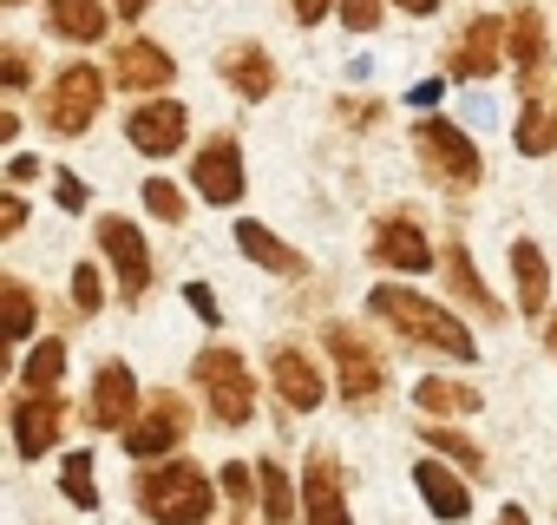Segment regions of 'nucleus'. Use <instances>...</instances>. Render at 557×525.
I'll use <instances>...</instances> for the list:
<instances>
[{
	"instance_id": "f257e3e1",
	"label": "nucleus",
	"mask_w": 557,
	"mask_h": 525,
	"mask_svg": "<svg viewBox=\"0 0 557 525\" xmlns=\"http://www.w3.org/2000/svg\"><path fill=\"white\" fill-rule=\"evenodd\" d=\"M368 316H381L400 342L433 349V355H446V362H472V355H479L472 329H466L446 303H433V296H420V290H407V283H381V290H368Z\"/></svg>"
},
{
	"instance_id": "f03ea898",
	"label": "nucleus",
	"mask_w": 557,
	"mask_h": 525,
	"mask_svg": "<svg viewBox=\"0 0 557 525\" xmlns=\"http://www.w3.org/2000/svg\"><path fill=\"white\" fill-rule=\"evenodd\" d=\"M132 492H138V512H145L151 525H203V518L216 512V486H210V473L190 466V460H151V466L132 479Z\"/></svg>"
},
{
	"instance_id": "7ed1b4c3",
	"label": "nucleus",
	"mask_w": 557,
	"mask_h": 525,
	"mask_svg": "<svg viewBox=\"0 0 557 525\" xmlns=\"http://www.w3.org/2000/svg\"><path fill=\"white\" fill-rule=\"evenodd\" d=\"M190 375H197V394H203V407H210L216 427H249V414H256V375H249V362L236 349H223V342L203 349L190 362Z\"/></svg>"
},
{
	"instance_id": "20e7f679",
	"label": "nucleus",
	"mask_w": 557,
	"mask_h": 525,
	"mask_svg": "<svg viewBox=\"0 0 557 525\" xmlns=\"http://www.w3.org/2000/svg\"><path fill=\"white\" fill-rule=\"evenodd\" d=\"M99 106H106V73L92 60H73V66L53 73V86L40 99V119H47L53 138H86L92 119H99Z\"/></svg>"
},
{
	"instance_id": "39448f33",
	"label": "nucleus",
	"mask_w": 557,
	"mask_h": 525,
	"mask_svg": "<svg viewBox=\"0 0 557 525\" xmlns=\"http://www.w3.org/2000/svg\"><path fill=\"white\" fill-rule=\"evenodd\" d=\"M413 151H420V164H426L446 191H472V184L485 178L479 138H472V132H459V125H453V119H440V112L413 119Z\"/></svg>"
},
{
	"instance_id": "423d86ee",
	"label": "nucleus",
	"mask_w": 557,
	"mask_h": 525,
	"mask_svg": "<svg viewBox=\"0 0 557 525\" xmlns=\"http://www.w3.org/2000/svg\"><path fill=\"white\" fill-rule=\"evenodd\" d=\"M329 355H335V375H342V401L348 407H374L381 388H387V368L368 349V335L355 322H329Z\"/></svg>"
},
{
	"instance_id": "0eeeda50",
	"label": "nucleus",
	"mask_w": 557,
	"mask_h": 525,
	"mask_svg": "<svg viewBox=\"0 0 557 525\" xmlns=\"http://www.w3.org/2000/svg\"><path fill=\"white\" fill-rule=\"evenodd\" d=\"M184 138H190V106L171 93L132 106V119H125V145L138 158H171V151H184Z\"/></svg>"
},
{
	"instance_id": "6e6552de",
	"label": "nucleus",
	"mask_w": 557,
	"mask_h": 525,
	"mask_svg": "<svg viewBox=\"0 0 557 525\" xmlns=\"http://www.w3.org/2000/svg\"><path fill=\"white\" fill-rule=\"evenodd\" d=\"M99 249L112 262V283L125 303H145L151 290V249H145V230L132 217H99Z\"/></svg>"
},
{
	"instance_id": "1a4fd4ad",
	"label": "nucleus",
	"mask_w": 557,
	"mask_h": 525,
	"mask_svg": "<svg viewBox=\"0 0 557 525\" xmlns=\"http://www.w3.org/2000/svg\"><path fill=\"white\" fill-rule=\"evenodd\" d=\"M190 191H197L203 204H243L249 171H243V145H236L230 132H216V138L197 145V158H190Z\"/></svg>"
},
{
	"instance_id": "9d476101",
	"label": "nucleus",
	"mask_w": 557,
	"mask_h": 525,
	"mask_svg": "<svg viewBox=\"0 0 557 525\" xmlns=\"http://www.w3.org/2000/svg\"><path fill=\"white\" fill-rule=\"evenodd\" d=\"M184 434H190V407H184V394H158V401H151L119 440H125V453H132L138 466H151V460H171Z\"/></svg>"
},
{
	"instance_id": "9b49d317",
	"label": "nucleus",
	"mask_w": 557,
	"mask_h": 525,
	"mask_svg": "<svg viewBox=\"0 0 557 525\" xmlns=\"http://www.w3.org/2000/svg\"><path fill=\"white\" fill-rule=\"evenodd\" d=\"M368 249H374V262H387L394 277H426V270H440V256H433L420 217H407V210H387V217L374 223Z\"/></svg>"
},
{
	"instance_id": "f8f14e48",
	"label": "nucleus",
	"mask_w": 557,
	"mask_h": 525,
	"mask_svg": "<svg viewBox=\"0 0 557 525\" xmlns=\"http://www.w3.org/2000/svg\"><path fill=\"white\" fill-rule=\"evenodd\" d=\"M269 388L283 394V407L289 414H315L322 401H329V375L315 368V355L309 349H296V342H283L269 355Z\"/></svg>"
},
{
	"instance_id": "ddd939ff",
	"label": "nucleus",
	"mask_w": 557,
	"mask_h": 525,
	"mask_svg": "<svg viewBox=\"0 0 557 525\" xmlns=\"http://www.w3.org/2000/svg\"><path fill=\"white\" fill-rule=\"evenodd\" d=\"M505 34H511V21H492V14H479V21H466V34L453 40V53H446V73L453 80H492L498 66H505Z\"/></svg>"
},
{
	"instance_id": "4468645a",
	"label": "nucleus",
	"mask_w": 557,
	"mask_h": 525,
	"mask_svg": "<svg viewBox=\"0 0 557 525\" xmlns=\"http://www.w3.org/2000/svg\"><path fill=\"white\" fill-rule=\"evenodd\" d=\"M86 414H92V427H112V434H125L138 420V375H132V362H99V375L86 388Z\"/></svg>"
},
{
	"instance_id": "2eb2a0df",
	"label": "nucleus",
	"mask_w": 557,
	"mask_h": 525,
	"mask_svg": "<svg viewBox=\"0 0 557 525\" xmlns=\"http://www.w3.org/2000/svg\"><path fill=\"white\" fill-rule=\"evenodd\" d=\"M112 80H119L125 93H138V99H158V93H171L177 60H171L158 40H125V47L112 53Z\"/></svg>"
},
{
	"instance_id": "dca6fc26",
	"label": "nucleus",
	"mask_w": 557,
	"mask_h": 525,
	"mask_svg": "<svg viewBox=\"0 0 557 525\" xmlns=\"http://www.w3.org/2000/svg\"><path fill=\"white\" fill-rule=\"evenodd\" d=\"M413 486H420V499H426V512H433L440 525H459V518L472 512V479L453 473V460H440V453L413 460Z\"/></svg>"
},
{
	"instance_id": "f3484780",
	"label": "nucleus",
	"mask_w": 557,
	"mask_h": 525,
	"mask_svg": "<svg viewBox=\"0 0 557 525\" xmlns=\"http://www.w3.org/2000/svg\"><path fill=\"white\" fill-rule=\"evenodd\" d=\"M302 518L309 525H355L348 492H342V466L329 453H309V466H302Z\"/></svg>"
},
{
	"instance_id": "a211bd4d",
	"label": "nucleus",
	"mask_w": 557,
	"mask_h": 525,
	"mask_svg": "<svg viewBox=\"0 0 557 525\" xmlns=\"http://www.w3.org/2000/svg\"><path fill=\"white\" fill-rule=\"evenodd\" d=\"M60 427H66V407H60V394H21V401H14V453H21V460H40V453H53Z\"/></svg>"
},
{
	"instance_id": "6ab92c4d",
	"label": "nucleus",
	"mask_w": 557,
	"mask_h": 525,
	"mask_svg": "<svg viewBox=\"0 0 557 525\" xmlns=\"http://www.w3.org/2000/svg\"><path fill=\"white\" fill-rule=\"evenodd\" d=\"M223 86L236 93V99H249V106H262L269 93H275V60H269V47H256V40H236V47H223Z\"/></svg>"
},
{
	"instance_id": "aec40b11",
	"label": "nucleus",
	"mask_w": 557,
	"mask_h": 525,
	"mask_svg": "<svg viewBox=\"0 0 557 525\" xmlns=\"http://www.w3.org/2000/svg\"><path fill=\"white\" fill-rule=\"evenodd\" d=\"M236 249L256 262V270H269V277H302V270H309V256H302L296 243H283L269 223H256V217L236 223Z\"/></svg>"
},
{
	"instance_id": "412c9836",
	"label": "nucleus",
	"mask_w": 557,
	"mask_h": 525,
	"mask_svg": "<svg viewBox=\"0 0 557 525\" xmlns=\"http://www.w3.org/2000/svg\"><path fill=\"white\" fill-rule=\"evenodd\" d=\"M112 21H119L112 0H47V27L60 40H73V47H99Z\"/></svg>"
},
{
	"instance_id": "4be33fe9",
	"label": "nucleus",
	"mask_w": 557,
	"mask_h": 525,
	"mask_svg": "<svg viewBox=\"0 0 557 525\" xmlns=\"http://www.w3.org/2000/svg\"><path fill=\"white\" fill-rule=\"evenodd\" d=\"M511 290H518V316H544L550 309V256L531 236L511 243Z\"/></svg>"
},
{
	"instance_id": "5701e85b",
	"label": "nucleus",
	"mask_w": 557,
	"mask_h": 525,
	"mask_svg": "<svg viewBox=\"0 0 557 525\" xmlns=\"http://www.w3.org/2000/svg\"><path fill=\"white\" fill-rule=\"evenodd\" d=\"M505 60L518 66V80H524V86H531V80H544V66H550V34H544V14H537V8H518V14H511Z\"/></svg>"
},
{
	"instance_id": "b1692460",
	"label": "nucleus",
	"mask_w": 557,
	"mask_h": 525,
	"mask_svg": "<svg viewBox=\"0 0 557 525\" xmlns=\"http://www.w3.org/2000/svg\"><path fill=\"white\" fill-rule=\"evenodd\" d=\"M413 407L426 420H459V414H479V388L472 381H453V375H420Z\"/></svg>"
},
{
	"instance_id": "393cba45",
	"label": "nucleus",
	"mask_w": 557,
	"mask_h": 525,
	"mask_svg": "<svg viewBox=\"0 0 557 525\" xmlns=\"http://www.w3.org/2000/svg\"><path fill=\"white\" fill-rule=\"evenodd\" d=\"M440 270H446L453 296H459V303H472V316H498V296H492V290H485V277L472 270V249H466V243H446V249H440Z\"/></svg>"
},
{
	"instance_id": "a878e982",
	"label": "nucleus",
	"mask_w": 557,
	"mask_h": 525,
	"mask_svg": "<svg viewBox=\"0 0 557 525\" xmlns=\"http://www.w3.org/2000/svg\"><path fill=\"white\" fill-rule=\"evenodd\" d=\"M511 145H518V158H550L557 151V106L524 99V112L511 119Z\"/></svg>"
},
{
	"instance_id": "bb28decb",
	"label": "nucleus",
	"mask_w": 557,
	"mask_h": 525,
	"mask_svg": "<svg viewBox=\"0 0 557 525\" xmlns=\"http://www.w3.org/2000/svg\"><path fill=\"white\" fill-rule=\"evenodd\" d=\"M60 375H66V342H34L27 362H21V388L27 394H60Z\"/></svg>"
},
{
	"instance_id": "cd10ccee",
	"label": "nucleus",
	"mask_w": 557,
	"mask_h": 525,
	"mask_svg": "<svg viewBox=\"0 0 557 525\" xmlns=\"http://www.w3.org/2000/svg\"><path fill=\"white\" fill-rule=\"evenodd\" d=\"M256 492H262V518L269 525H296V492H289V473L275 460L256 466Z\"/></svg>"
},
{
	"instance_id": "c85d7f7f",
	"label": "nucleus",
	"mask_w": 557,
	"mask_h": 525,
	"mask_svg": "<svg viewBox=\"0 0 557 525\" xmlns=\"http://www.w3.org/2000/svg\"><path fill=\"white\" fill-rule=\"evenodd\" d=\"M426 447H433L440 460H453V466H466V473H485V447H479L472 434H459V427H446V420H426Z\"/></svg>"
},
{
	"instance_id": "c756f323",
	"label": "nucleus",
	"mask_w": 557,
	"mask_h": 525,
	"mask_svg": "<svg viewBox=\"0 0 557 525\" xmlns=\"http://www.w3.org/2000/svg\"><path fill=\"white\" fill-rule=\"evenodd\" d=\"M60 492L79 505V512H99V479H92V453H66L60 460Z\"/></svg>"
},
{
	"instance_id": "7c9ffc66",
	"label": "nucleus",
	"mask_w": 557,
	"mask_h": 525,
	"mask_svg": "<svg viewBox=\"0 0 557 525\" xmlns=\"http://www.w3.org/2000/svg\"><path fill=\"white\" fill-rule=\"evenodd\" d=\"M145 210H151L158 223H184V217H190V210H184V191H177L171 178H158V171L145 178Z\"/></svg>"
},
{
	"instance_id": "2f4dec72",
	"label": "nucleus",
	"mask_w": 557,
	"mask_h": 525,
	"mask_svg": "<svg viewBox=\"0 0 557 525\" xmlns=\"http://www.w3.org/2000/svg\"><path fill=\"white\" fill-rule=\"evenodd\" d=\"M34 322H40L34 290H27L21 277H8V335H14V342H27V335H34Z\"/></svg>"
},
{
	"instance_id": "473e14b6",
	"label": "nucleus",
	"mask_w": 557,
	"mask_h": 525,
	"mask_svg": "<svg viewBox=\"0 0 557 525\" xmlns=\"http://www.w3.org/2000/svg\"><path fill=\"white\" fill-rule=\"evenodd\" d=\"M99 303H106L99 262H73V309H79V316H99Z\"/></svg>"
},
{
	"instance_id": "72a5a7b5",
	"label": "nucleus",
	"mask_w": 557,
	"mask_h": 525,
	"mask_svg": "<svg viewBox=\"0 0 557 525\" xmlns=\"http://www.w3.org/2000/svg\"><path fill=\"white\" fill-rule=\"evenodd\" d=\"M387 8H394V0H342V14H335V21H342L348 34H374V27L387 21Z\"/></svg>"
},
{
	"instance_id": "f704fd0d",
	"label": "nucleus",
	"mask_w": 557,
	"mask_h": 525,
	"mask_svg": "<svg viewBox=\"0 0 557 525\" xmlns=\"http://www.w3.org/2000/svg\"><path fill=\"white\" fill-rule=\"evenodd\" d=\"M184 303H190V316H197L203 329H216V322H223V303H216V290H210V283H184Z\"/></svg>"
},
{
	"instance_id": "c9c22d12",
	"label": "nucleus",
	"mask_w": 557,
	"mask_h": 525,
	"mask_svg": "<svg viewBox=\"0 0 557 525\" xmlns=\"http://www.w3.org/2000/svg\"><path fill=\"white\" fill-rule=\"evenodd\" d=\"M53 197H60V210H86V204H92V191H86L66 164H53Z\"/></svg>"
},
{
	"instance_id": "e433bc0d",
	"label": "nucleus",
	"mask_w": 557,
	"mask_h": 525,
	"mask_svg": "<svg viewBox=\"0 0 557 525\" xmlns=\"http://www.w3.org/2000/svg\"><path fill=\"white\" fill-rule=\"evenodd\" d=\"M223 492H230L236 505H249V499H256V466H243V460H230V466H223Z\"/></svg>"
},
{
	"instance_id": "4c0bfd02",
	"label": "nucleus",
	"mask_w": 557,
	"mask_h": 525,
	"mask_svg": "<svg viewBox=\"0 0 557 525\" xmlns=\"http://www.w3.org/2000/svg\"><path fill=\"white\" fill-rule=\"evenodd\" d=\"M0 80H8V93H21L34 80V53L27 47H8V60H0Z\"/></svg>"
},
{
	"instance_id": "58836bf2",
	"label": "nucleus",
	"mask_w": 557,
	"mask_h": 525,
	"mask_svg": "<svg viewBox=\"0 0 557 525\" xmlns=\"http://www.w3.org/2000/svg\"><path fill=\"white\" fill-rule=\"evenodd\" d=\"M21 230H27V197L8 191V197H0V236H21Z\"/></svg>"
},
{
	"instance_id": "ea45409f",
	"label": "nucleus",
	"mask_w": 557,
	"mask_h": 525,
	"mask_svg": "<svg viewBox=\"0 0 557 525\" xmlns=\"http://www.w3.org/2000/svg\"><path fill=\"white\" fill-rule=\"evenodd\" d=\"M289 14H296V27H315V21L342 14V0H289Z\"/></svg>"
},
{
	"instance_id": "a19ab883",
	"label": "nucleus",
	"mask_w": 557,
	"mask_h": 525,
	"mask_svg": "<svg viewBox=\"0 0 557 525\" xmlns=\"http://www.w3.org/2000/svg\"><path fill=\"white\" fill-rule=\"evenodd\" d=\"M440 93H446V86H440V80H420V86H407V106H413V112H420V119H426V112H433V106H440Z\"/></svg>"
},
{
	"instance_id": "79ce46f5",
	"label": "nucleus",
	"mask_w": 557,
	"mask_h": 525,
	"mask_svg": "<svg viewBox=\"0 0 557 525\" xmlns=\"http://www.w3.org/2000/svg\"><path fill=\"white\" fill-rule=\"evenodd\" d=\"M40 171H47V164H40L34 151H14V158H8V178H14V184H34Z\"/></svg>"
},
{
	"instance_id": "37998d69",
	"label": "nucleus",
	"mask_w": 557,
	"mask_h": 525,
	"mask_svg": "<svg viewBox=\"0 0 557 525\" xmlns=\"http://www.w3.org/2000/svg\"><path fill=\"white\" fill-rule=\"evenodd\" d=\"M342 106H348V125H374V119H381L374 99H368V106H361V99H342Z\"/></svg>"
},
{
	"instance_id": "c03bdc74",
	"label": "nucleus",
	"mask_w": 557,
	"mask_h": 525,
	"mask_svg": "<svg viewBox=\"0 0 557 525\" xmlns=\"http://www.w3.org/2000/svg\"><path fill=\"white\" fill-rule=\"evenodd\" d=\"M400 14H413V21H426V14H440V0H394Z\"/></svg>"
},
{
	"instance_id": "a18cd8bd",
	"label": "nucleus",
	"mask_w": 557,
	"mask_h": 525,
	"mask_svg": "<svg viewBox=\"0 0 557 525\" xmlns=\"http://www.w3.org/2000/svg\"><path fill=\"white\" fill-rule=\"evenodd\" d=\"M145 8H151V0H112V14H119V21H138Z\"/></svg>"
},
{
	"instance_id": "49530a36",
	"label": "nucleus",
	"mask_w": 557,
	"mask_h": 525,
	"mask_svg": "<svg viewBox=\"0 0 557 525\" xmlns=\"http://www.w3.org/2000/svg\"><path fill=\"white\" fill-rule=\"evenodd\" d=\"M492 525H531V512H524V505H505V512H498Z\"/></svg>"
},
{
	"instance_id": "de8ad7c7",
	"label": "nucleus",
	"mask_w": 557,
	"mask_h": 525,
	"mask_svg": "<svg viewBox=\"0 0 557 525\" xmlns=\"http://www.w3.org/2000/svg\"><path fill=\"white\" fill-rule=\"evenodd\" d=\"M544 349L557 355V316H544Z\"/></svg>"
},
{
	"instance_id": "09e8293b",
	"label": "nucleus",
	"mask_w": 557,
	"mask_h": 525,
	"mask_svg": "<svg viewBox=\"0 0 557 525\" xmlns=\"http://www.w3.org/2000/svg\"><path fill=\"white\" fill-rule=\"evenodd\" d=\"M0 8H27V0H0Z\"/></svg>"
},
{
	"instance_id": "8fccbe9b",
	"label": "nucleus",
	"mask_w": 557,
	"mask_h": 525,
	"mask_svg": "<svg viewBox=\"0 0 557 525\" xmlns=\"http://www.w3.org/2000/svg\"><path fill=\"white\" fill-rule=\"evenodd\" d=\"M236 525H243V518H236Z\"/></svg>"
}]
</instances>
